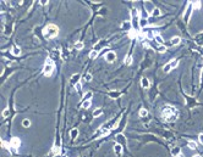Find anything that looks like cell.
I'll use <instances>...</instances> for the list:
<instances>
[{
  "mask_svg": "<svg viewBox=\"0 0 203 157\" xmlns=\"http://www.w3.org/2000/svg\"><path fill=\"white\" fill-rule=\"evenodd\" d=\"M147 37L152 39V38H153V34H152V32H148V33H147Z\"/></svg>",
  "mask_w": 203,
  "mask_h": 157,
  "instance_id": "obj_39",
  "label": "cell"
},
{
  "mask_svg": "<svg viewBox=\"0 0 203 157\" xmlns=\"http://www.w3.org/2000/svg\"><path fill=\"white\" fill-rule=\"evenodd\" d=\"M193 157H201V156H199V155H195Z\"/></svg>",
  "mask_w": 203,
  "mask_h": 157,
  "instance_id": "obj_43",
  "label": "cell"
},
{
  "mask_svg": "<svg viewBox=\"0 0 203 157\" xmlns=\"http://www.w3.org/2000/svg\"><path fill=\"white\" fill-rule=\"evenodd\" d=\"M198 140H199V142L203 145V133L202 134H199V137H198Z\"/></svg>",
  "mask_w": 203,
  "mask_h": 157,
  "instance_id": "obj_36",
  "label": "cell"
},
{
  "mask_svg": "<svg viewBox=\"0 0 203 157\" xmlns=\"http://www.w3.org/2000/svg\"><path fill=\"white\" fill-rule=\"evenodd\" d=\"M176 157H185V156H184V153H179Z\"/></svg>",
  "mask_w": 203,
  "mask_h": 157,
  "instance_id": "obj_42",
  "label": "cell"
},
{
  "mask_svg": "<svg viewBox=\"0 0 203 157\" xmlns=\"http://www.w3.org/2000/svg\"><path fill=\"white\" fill-rule=\"evenodd\" d=\"M170 65H171L173 68H175V67H177V65H179V61H177V60H173V62H170Z\"/></svg>",
  "mask_w": 203,
  "mask_h": 157,
  "instance_id": "obj_30",
  "label": "cell"
},
{
  "mask_svg": "<svg viewBox=\"0 0 203 157\" xmlns=\"http://www.w3.org/2000/svg\"><path fill=\"white\" fill-rule=\"evenodd\" d=\"M58 34H59V28L55 25H48L43 29V35L45 39H54L58 37Z\"/></svg>",
  "mask_w": 203,
  "mask_h": 157,
  "instance_id": "obj_2",
  "label": "cell"
},
{
  "mask_svg": "<svg viewBox=\"0 0 203 157\" xmlns=\"http://www.w3.org/2000/svg\"><path fill=\"white\" fill-rule=\"evenodd\" d=\"M110 96L111 98H117V96H120V93H110Z\"/></svg>",
  "mask_w": 203,
  "mask_h": 157,
  "instance_id": "obj_35",
  "label": "cell"
},
{
  "mask_svg": "<svg viewBox=\"0 0 203 157\" xmlns=\"http://www.w3.org/2000/svg\"><path fill=\"white\" fill-rule=\"evenodd\" d=\"M92 96H93V94H92L91 91H88V93L86 94V95L83 96V101H88V100H89V99H91Z\"/></svg>",
  "mask_w": 203,
  "mask_h": 157,
  "instance_id": "obj_20",
  "label": "cell"
},
{
  "mask_svg": "<svg viewBox=\"0 0 203 157\" xmlns=\"http://www.w3.org/2000/svg\"><path fill=\"white\" fill-rule=\"evenodd\" d=\"M20 144H21V141H20L18 138H12L11 141H10V146H11V149H15L16 151L20 147ZM10 151H11V150H10Z\"/></svg>",
  "mask_w": 203,
  "mask_h": 157,
  "instance_id": "obj_5",
  "label": "cell"
},
{
  "mask_svg": "<svg viewBox=\"0 0 203 157\" xmlns=\"http://www.w3.org/2000/svg\"><path fill=\"white\" fill-rule=\"evenodd\" d=\"M154 39H155L157 43H158V44H160V45H162V44L164 43V39L162 38V35H159V34H158V35H155V37H154Z\"/></svg>",
  "mask_w": 203,
  "mask_h": 157,
  "instance_id": "obj_15",
  "label": "cell"
},
{
  "mask_svg": "<svg viewBox=\"0 0 203 157\" xmlns=\"http://www.w3.org/2000/svg\"><path fill=\"white\" fill-rule=\"evenodd\" d=\"M148 25H149V23H148L147 18H143V17L140 18V27H141V28H144V27H147Z\"/></svg>",
  "mask_w": 203,
  "mask_h": 157,
  "instance_id": "obj_9",
  "label": "cell"
},
{
  "mask_svg": "<svg viewBox=\"0 0 203 157\" xmlns=\"http://www.w3.org/2000/svg\"><path fill=\"white\" fill-rule=\"evenodd\" d=\"M201 6V1H195L193 4H192V7H193V9H198Z\"/></svg>",
  "mask_w": 203,
  "mask_h": 157,
  "instance_id": "obj_31",
  "label": "cell"
},
{
  "mask_svg": "<svg viewBox=\"0 0 203 157\" xmlns=\"http://www.w3.org/2000/svg\"><path fill=\"white\" fill-rule=\"evenodd\" d=\"M78 79H80V74H78V73H76L75 76H72V77H71V84H75V85H76L77 83H80V82H78Z\"/></svg>",
  "mask_w": 203,
  "mask_h": 157,
  "instance_id": "obj_8",
  "label": "cell"
},
{
  "mask_svg": "<svg viewBox=\"0 0 203 157\" xmlns=\"http://www.w3.org/2000/svg\"><path fill=\"white\" fill-rule=\"evenodd\" d=\"M130 37H131V38H135V37H136V33H132V32H131V33H130Z\"/></svg>",
  "mask_w": 203,
  "mask_h": 157,
  "instance_id": "obj_40",
  "label": "cell"
},
{
  "mask_svg": "<svg viewBox=\"0 0 203 157\" xmlns=\"http://www.w3.org/2000/svg\"><path fill=\"white\" fill-rule=\"evenodd\" d=\"M97 56H98V51H97V50L91 51V54H89V57H91V59H95Z\"/></svg>",
  "mask_w": 203,
  "mask_h": 157,
  "instance_id": "obj_23",
  "label": "cell"
},
{
  "mask_svg": "<svg viewBox=\"0 0 203 157\" xmlns=\"http://www.w3.org/2000/svg\"><path fill=\"white\" fill-rule=\"evenodd\" d=\"M135 17H140V15H138V10L137 9H132V18Z\"/></svg>",
  "mask_w": 203,
  "mask_h": 157,
  "instance_id": "obj_25",
  "label": "cell"
},
{
  "mask_svg": "<svg viewBox=\"0 0 203 157\" xmlns=\"http://www.w3.org/2000/svg\"><path fill=\"white\" fill-rule=\"evenodd\" d=\"M158 51H159V52H165V51H166V46H164V45H163V46H159V48H158Z\"/></svg>",
  "mask_w": 203,
  "mask_h": 157,
  "instance_id": "obj_33",
  "label": "cell"
},
{
  "mask_svg": "<svg viewBox=\"0 0 203 157\" xmlns=\"http://www.w3.org/2000/svg\"><path fill=\"white\" fill-rule=\"evenodd\" d=\"M141 85L143 87V88H149V85H151V83H149V80L147 79V78H142V80H141Z\"/></svg>",
  "mask_w": 203,
  "mask_h": 157,
  "instance_id": "obj_11",
  "label": "cell"
},
{
  "mask_svg": "<svg viewBox=\"0 0 203 157\" xmlns=\"http://www.w3.org/2000/svg\"><path fill=\"white\" fill-rule=\"evenodd\" d=\"M162 117H163V119H164L165 122H174V121H176L177 117H179V111H177L175 107L170 106V105H166V106L163 107Z\"/></svg>",
  "mask_w": 203,
  "mask_h": 157,
  "instance_id": "obj_1",
  "label": "cell"
},
{
  "mask_svg": "<svg viewBox=\"0 0 203 157\" xmlns=\"http://www.w3.org/2000/svg\"><path fill=\"white\" fill-rule=\"evenodd\" d=\"M75 89H76V91H81L82 90V84H81V83H77V84L76 85H75Z\"/></svg>",
  "mask_w": 203,
  "mask_h": 157,
  "instance_id": "obj_28",
  "label": "cell"
},
{
  "mask_svg": "<svg viewBox=\"0 0 203 157\" xmlns=\"http://www.w3.org/2000/svg\"><path fill=\"white\" fill-rule=\"evenodd\" d=\"M102 113H103V110H102V108H97V110L93 112V116H94V117H99Z\"/></svg>",
  "mask_w": 203,
  "mask_h": 157,
  "instance_id": "obj_18",
  "label": "cell"
},
{
  "mask_svg": "<svg viewBox=\"0 0 203 157\" xmlns=\"http://www.w3.org/2000/svg\"><path fill=\"white\" fill-rule=\"evenodd\" d=\"M114 151H115L116 155H120V153L122 152V146H121L120 144H116V145L114 146Z\"/></svg>",
  "mask_w": 203,
  "mask_h": 157,
  "instance_id": "obj_10",
  "label": "cell"
},
{
  "mask_svg": "<svg viewBox=\"0 0 203 157\" xmlns=\"http://www.w3.org/2000/svg\"><path fill=\"white\" fill-rule=\"evenodd\" d=\"M191 9H193V7H192V5L190 4V5L187 6L186 14H185V16H184V18H185V21H186V22H187V21H188V18H190V15H191Z\"/></svg>",
  "mask_w": 203,
  "mask_h": 157,
  "instance_id": "obj_7",
  "label": "cell"
},
{
  "mask_svg": "<svg viewBox=\"0 0 203 157\" xmlns=\"http://www.w3.org/2000/svg\"><path fill=\"white\" fill-rule=\"evenodd\" d=\"M11 52H12V55H15V56H20V55H21V49L15 45V46H12Z\"/></svg>",
  "mask_w": 203,
  "mask_h": 157,
  "instance_id": "obj_6",
  "label": "cell"
},
{
  "mask_svg": "<svg viewBox=\"0 0 203 157\" xmlns=\"http://www.w3.org/2000/svg\"><path fill=\"white\" fill-rule=\"evenodd\" d=\"M75 49H76V50H82L83 49V43H81V41L76 43V44H75Z\"/></svg>",
  "mask_w": 203,
  "mask_h": 157,
  "instance_id": "obj_22",
  "label": "cell"
},
{
  "mask_svg": "<svg viewBox=\"0 0 203 157\" xmlns=\"http://www.w3.org/2000/svg\"><path fill=\"white\" fill-rule=\"evenodd\" d=\"M202 54H203V49H202Z\"/></svg>",
  "mask_w": 203,
  "mask_h": 157,
  "instance_id": "obj_44",
  "label": "cell"
},
{
  "mask_svg": "<svg viewBox=\"0 0 203 157\" xmlns=\"http://www.w3.org/2000/svg\"><path fill=\"white\" fill-rule=\"evenodd\" d=\"M84 79H86L87 82H91L92 80V74H91V73H87V74L84 76Z\"/></svg>",
  "mask_w": 203,
  "mask_h": 157,
  "instance_id": "obj_32",
  "label": "cell"
},
{
  "mask_svg": "<svg viewBox=\"0 0 203 157\" xmlns=\"http://www.w3.org/2000/svg\"><path fill=\"white\" fill-rule=\"evenodd\" d=\"M125 64L129 66V65H131L132 64V57L131 56H127V59H126V61H125Z\"/></svg>",
  "mask_w": 203,
  "mask_h": 157,
  "instance_id": "obj_29",
  "label": "cell"
},
{
  "mask_svg": "<svg viewBox=\"0 0 203 157\" xmlns=\"http://www.w3.org/2000/svg\"><path fill=\"white\" fill-rule=\"evenodd\" d=\"M171 153H173V156H175V157H176L179 153H181V150H180L179 147H175V149H173V150H171Z\"/></svg>",
  "mask_w": 203,
  "mask_h": 157,
  "instance_id": "obj_21",
  "label": "cell"
},
{
  "mask_svg": "<svg viewBox=\"0 0 203 157\" xmlns=\"http://www.w3.org/2000/svg\"><path fill=\"white\" fill-rule=\"evenodd\" d=\"M54 153H55V155H59V153H60V149L58 147V146H56V147H54Z\"/></svg>",
  "mask_w": 203,
  "mask_h": 157,
  "instance_id": "obj_37",
  "label": "cell"
},
{
  "mask_svg": "<svg viewBox=\"0 0 203 157\" xmlns=\"http://www.w3.org/2000/svg\"><path fill=\"white\" fill-rule=\"evenodd\" d=\"M116 140L117 141H119V142H125V137H124V135L122 134H119V135H117V137H116Z\"/></svg>",
  "mask_w": 203,
  "mask_h": 157,
  "instance_id": "obj_24",
  "label": "cell"
},
{
  "mask_svg": "<svg viewBox=\"0 0 203 157\" xmlns=\"http://www.w3.org/2000/svg\"><path fill=\"white\" fill-rule=\"evenodd\" d=\"M54 71V64L50 59H47L45 60V65H44V74L45 76H51V72Z\"/></svg>",
  "mask_w": 203,
  "mask_h": 157,
  "instance_id": "obj_3",
  "label": "cell"
},
{
  "mask_svg": "<svg viewBox=\"0 0 203 157\" xmlns=\"http://www.w3.org/2000/svg\"><path fill=\"white\" fill-rule=\"evenodd\" d=\"M147 113H148V111H147V110H144V108H142V110L140 111V116H141V117H146V116H147Z\"/></svg>",
  "mask_w": 203,
  "mask_h": 157,
  "instance_id": "obj_27",
  "label": "cell"
},
{
  "mask_svg": "<svg viewBox=\"0 0 203 157\" xmlns=\"http://www.w3.org/2000/svg\"><path fill=\"white\" fill-rule=\"evenodd\" d=\"M180 41H181V38H180V37H174V38H171L170 43H171V45H177Z\"/></svg>",
  "mask_w": 203,
  "mask_h": 157,
  "instance_id": "obj_13",
  "label": "cell"
},
{
  "mask_svg": "<svg viewBox=\"0 0 203 157\" xmlns=\"http://www.w3.org/2000/svg\"><path fill=\"white\" fill-rule=\"evenodd\" d=\"M201 84L203 85V69H202V72H201Z\"/></svg>",
  "mask_w": 203,
  "mask_h": 157,
  "instance_id": "obj_38",
  "label": "cell"
},
{
  "mask_svg": "<svg viewBox=\"0 0 203 157\" xmlns=\"http://www.w3.org/2000/svg\"><path fill=\"white\" fill-rule=\"evenodd\" d=\"M188 147L192 149V150H196L197 149V144L195 141H188Z\"/></svg>",
  "mask_w": 203,
  "mask_h": 157,
  "instance_id": "obj_19",
  "label": "cell"
},
{
  "mask_svg": "<svg viewBox=\"0 0 203 157\" xmlns=\"http://www.w3.org/2000/svg\"><path fill=\"white\" fill-rule=\"evenodd\" d=\"M22 124H23V127H26V128H28L29 125H31V121L29 119H23V122H22Z\"/></svg>",
  "mask_w": 203,
  "mask_h": 157,
  "instance_id": "obj_26",
  "label": "cell"
},
{
  "mask_svg": "<svg viewBox=\"0 0 203 157\" xmlns=\"http://www.w3.org/2000/svg\"><path fill=\"white\" fill-rule=\"evenodd\" d=\"M82 107H83L84 110L89 108V107H91V100H88V101H83V103H82Z\"/></svg>",
  "mask_w": 203,
  "mask_h": 157,
  "instance_id": "obj_17",
  "label": "cell"
},
{
  "mask_svg": "<svg viewBox=\"0 0 203 157\" xmlns=\"http://www.w3.org/2000/svg\"><path fill=\"white\" fill-rule=\"evenodd\" d=\"M152 15H153L154 17H158V16H160V15H162V11H160V10H159L158 7H154V10H153Z\"/></svg>",
  "mask_w": 203,
  "mask_h": 157,
  "instance_id": "obj_16",
  "label": "cell"
},
{
  "mask_svg": "<svg viewBox=\"0 0 203 157\" xmlns=\"http://www.w3.org/2000/svg\"><path fill=\"white\" fill-rule=\"evenodd\" d=\"M9 114H10V112H9V110H7V108H5V110L3 111V117H7V116H9Z\"/></svg>",
  "mask_w": 203,
  "mask_h": 157,
  "instance_id": "obj_34",
  "label": "cell"
},
{
  "mask_svg": "<svg viewBox=\"0 0 203 157\" xmlns=\"http://www.w3.org/2000/svg\"><path fill=\"white\" fill-rule=\"evenodd\" d=\"M105 60L108 61V62H110V64H113V62L116 60V54L114 51H108L105 54Z\"/></svg>",
  "mask_w": 203,
  "mask_h": 157,
  "instance_id": "obj_4",
  "label": "cell"
},
{
  "mask_svg": "<svg viewBox=\"0 0 203 157\" xmlns=\"http://www.w3.org/2000/svg\"><path fill=\"white\" fill-rule=\"evenodd\" d=\"M42 5H45V4H48V1H47V0H45V1H39Z\"/></svg>",
  "mask_w": 203,
  "mask_h": 157,
  "instance_id": "obj_41",
  "label": "cell"
},
{
  "mask_svg": "<svg viewBox=\"0 0 203 157\" xmlns=\"http://www.w3.org/2000/svg\"><path fill=\"white\" fill-rule=\"evenodd\" d=\"M171 69H173V67H171V65H170V62H169V64H166V65L163 67V71H164L165 73H169Z\"/></svg>",
  "mask_w": 203,
  "mask_h": 157,
  "instance_id": "obj_14",
  "label": "cell"
},
{
  "mask_svg": "<svg viewBox=\"0 0 203 157\" xmlns=\"http://www.w3.org/2000/svg\"><path fill=\"white\" fill-rule=\"evenodd\" d=\"M70 137H71V139H76L77 137H78V129H72L71 132H70Z\"/></svg>",
  "mask_w": 203,
  "mask_h": 157,
  "instance_id": "obj_12",
  "label": "cell"
}]
</instances>
